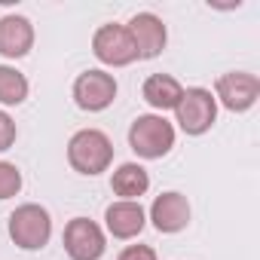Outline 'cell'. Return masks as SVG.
<instances>
[{"label": "cell", "mask_w": 260, "mask_h": 260, "mask_svg": "<svg viewBox=\"0 0 260 260\" xmlns=\"http://www.w3.org/2000/svg\"><path fill=\"white\" fill-rule=\"evenodd\" d=\"M68 162L80 175H101L113 162V144L98 128H83L68 141Z\"/></svg>", "instance_id": "1"}, {"label": "cell", "mask_w": 260, "mask_h": 260, "mask_svg": "<svg viewBox=\"0 0 260 260\" xmlns=\"http://www.w3.org/2000/svg\"><path fill=\"white\" fill-rule=\"evenodd\" d=\"M128 144L132 150L144 159H159L166 156L172 147H175V128L166 116H156V113H144L132 122L128 128Z\"/></svg>", "instance_id": "2"}, {"label": "cell", "mask_w": 260, "mask_h": 260, "mask_svg": "<svg viewBox=\"0 0 260 260\" xmlns=\"http://www.w3.org/2000/svg\"><path fill=\"white\" fill-rule=\"evenodd\" d=\"M10 236L19 248L25 251H40L49 236H52V220H49V211L28 202V205H19L13 214H10Z\"/></svg>", "instance_id": "3"}, {"label": "cell", "mask_w": 260, "mask_h": 260, "mask_svg": "<svg viewBox=\"0 0 260 260\" xmlns=\"http://www.w3.org/2000/svg\"><path fill=\"white\" fill-rule=\"evenodd\" d=\"M178 113V122L187 135H202L214 125V116H217V101L208 89H187L175 107Z\"/></svg>", "instance_id": "4"}, {"label": "cell", "mask_w": 260, "mask_h": 260, "mask_svg": "<svg viewBox=\"0 0 260 260\" xmlns=\"http://www.w3.org/2000/svg\"><path fill=\"white\" fill-rule=\"evenodd\" d=\"M92 52L98 61L104 64H113V68H122V64H132L138 58V49H135V40L128 34L125 25H101L92 37Z\"/></svg>", "instance_id": "5"}, {"label": "cell", "mask_w": 260, "mask_h": 260, "mask_svg": "<svg viewBox=\"0 0 260 260\" xmlns=\"http://www.w3.org/2000/svg\"><path fill=\"white\" fill-rule=\"evenodd\" d=\"M64 251L71 260H98L104 254V233L89 217H74L64 226Z\"/></svg>", "instance_id": "6"}, {"label": "cell", "mask_w": 260, "mask_h": 260, "mask_svg": "<svg viewBox=\"0 0 260 260\" xmlns=\"http://www.w3.org/2000/svg\"><path fill=\"white\" fill-rule=\"evenodd\" d=\"M214 89H217V98L223 101V107L242 113V110H248L257 101L260 80L254 74H245V71H230V74L217 77V86Z\"/></svg>", "instance_id": "7"}, {"label": "cell", "mask_w": 260, "mask_h": 260, "mask_svg": "<svg viewBox=\"0 0 260 260\" xmlns=\"http://www.w3.org/2000/svg\"><path fill=\"white\" fill-rule=\"evenodd\" d=\"M74 98L83 110H104L116 98V80L104 71H86L74 83Z\"/></svg>", "instance_id": "8"}, {"label": "cell", "mask_w": 260, "mask_h": 260, "mask_svg": "<svg viewBox=\"0 0 260 260\" xmlns=\"http://www.w3.org/2000/svg\"><path fill=\"white\" fill-rule=\"evenodd\" d=\"M128 34L135 40L138 58H156L166 49V25L153 13H138L132 22H128Z\"/></svg>", "instance_id": "9"}, {"label": "cell", "mask_w": 260, "mask_h": 260, "mask_svg": "<svg viewBox=\"0 0 260 260\" xmlns=\"http://www.w3.org/2000/svg\"><path fill=\"white\" fill-rule=\"evenodd\" d=\"M150 220L159 233H178L190 223V202L181 193H162L150 205Z\"/></svg>", "instance_id": "10"}, {"label": "cell", "mask_w": 260, "mask_h": 260, "mask_svg": "<svg viewBox=\"0 0 260 260\" xmlns=\"http://www.w3.org/2000/svg\"><path fill=\"white\" fill-rule=\"evenodd\" d=\"M34 46V28L25 16H4L0 19V55L22 58Z\"/></svg>", "instance_id": "11"}, {"label": "cell", "mask_w": 260, "mask_h": 260, "mask_svg": "<svg viewBox=\"0 0 260 260\" xmlns=\"http://www.w3.org/2000/svg\"><path fill=\"white\" fill-rule=\"evenodd\" d=\"M104 220H107V230L116 239H132L144 230V208H141V202L119 199L104 211Z\"/></svg>", "instance_id": "12"}, {"label": "cell", "mask_w": 260, "mask_h": 260, "mask_svg": "<svg viewBox=\"0 0 260 260\" xmlns=\"http://www.w3.org/2000/svg\"><path fill=\"white\" fill-rule=\"evenodd\" d=\"M181 95H184L181 83H178L175 77H169V74H153V77L144 80V101H147L150 107H156V110H172V107H178Z\"/></svg>", "instance_id": "13"}, {"label": "cell", "mask_w": 260, "mask_h": 260, "mask_svg": "<svg viewBox=\"0 0 260 260\" xmlns=\"http://www.w3.org/2000/svg\"><path fill=\"white\" fill-rule=\"evenodd\" d=\"M110 187H113V193H116V196H122V199H128V202H135L138 196H144V193H147L150 178H147V172H144L138 162H122V166L113 172Z\"/></svg>", "instance_id": "14"}, {"label": "cell", "mask_w": 260, "mask_h": 260, "mask_svg": "<svg viewBox=\"0 0 260 260\" xmlns=\"http://www.w3.org/2000/svg\"><path fill=\"white\" fill-rule=\"evenodd\" d=\"M28 98V80L10 64H0V101L4 104H22Z\"/></svg>", "instance_id": "15"}, {"label": "cell", "mask_w": 260, "mask_h": 260, "mask_svg": "<svg viewBox=\"0 0 260 260\" xmlns=\"http://www.w3.org/2000/svg\"><path fill=\"white\" fill-rule=\"evenodd\" d=\"M22 190V172L13 162H0V199H10Z\"/></svg>", "instance_id": "16"}, {"label": "cell", "mask_w": 260, "mask_h": 260, "mask_svg": "<svg viewBox=\"0 0 260 260\" xmlns=\"http://www.w3.org/2000/svg\"><path fill=\"white\" fill-rule=\"evenodd\" d=\"M13 141H16V122H13V116H10V113L0 110V153L10 150V147H13Z\"/></svg>", "instance_id": "17"}, {"label": "cell", "mask_w": 260, "mask_h": 260, "mask_svg": "<svg viewBox=\"0 0 260 260\" xmlns=\"http://www.w3.org/2000/svg\"><path fill=\"white\" fill-rule=\"evenodd\" d=\"M119 260H156V251L150 245H128L119 254Z\"/></svg>", "instance_id": "18"}]
</instances>
